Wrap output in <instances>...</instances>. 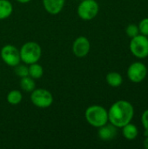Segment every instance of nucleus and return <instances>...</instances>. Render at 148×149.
Here are the masks:
<instances>
[{
    "label": "nucleus",
    "mask_w": 148,
    "mask_h": 149,
    "mask_svg": "<svg viewBox=\"0 0 148 149\" xmlns=\"http://www.w3.org/2000/svg\"><path fill=\"white\" fill-rule=\"evenodd\" d=\"M147 69L141 62H135L132 64L127 70V76L129 79L134 83H140L146 78Z\"/></svg>",
    "instance_id": "6e6552de"
},
{
    "label": "nucleus",
    "mask_w": 148,
    "mask_h": 149,
    "mask_svg": "<svg viewBox=\"0 0 148 149\" xmlns=\"http://www.w3.org/2000/svg\"><path fill=\"white\" fill-rule=\"evenodd\" d=\"M20 58L24 64L31 65L38 62L42 55L41 46L34 41L24 43L19 50Z\"/></svg>",
    "instance_id": "7ed1b4c3"
},
{
    "label": "nucleus",
    "mask_w": 148,
    "mask_h": 149,
    "mask_svg": "<svg viewBox=\"0 0 148 149\" xmlns=\"http://www.w3.org/2000/svg\"><path fill=\"white\" fill-rule=\"evenodd\" d=\"M6 100L9 104L16 106V105H18L22 101L23 94L19 90H12L7 94Z\"/></svg>",
    "instance_id": "f3484780"
},
{
    "label": "nucleus",
    "mask_w": 148,
    "mask_h": 149,
    "mask_svg": "<svg viewBox=\"0 0 148 149\" xmlns=\"http://www.w3.org/2000/svg\"><path fill=\"white\" fill-rule=\"evenodd\" d=\"M28 68H29V76L34 79H40L44 74V69L42 65H40L38 62L29 65Z\"/></svg>",
    "instance_id": "2eb2a0df"
},
{
    "label": "nucleus",
    "mask_w": 148,
    "mask_h": 149,
    "mask_svg": "<svg viewBox=\"0 0 148 149\" xmlns=\"http://www.w3.org/2000/svg\"><path fill=\"white\" fill-rule=\"evenodd\" d=\"M18 3H29L31 0H17Z\"/></svg>",
    "instance_id": "5701e85b"
},
{
    "label": "nucleus",
    "mask_w": 148,
    "mask_h": 149,
    "mask_svg": "<svg viewBox=\"0 0 148 149\" xmlns=\"http://www.w3.org/2000/svg\"><path fill=\"white\" fill-rule=\"evenodd\" d=\"M65 3V0H43L44 10L51 15H57L61 12Z\"/></svg>",
    "instance_id": "9d476101"
},
{
    "label": "nucleus",
    "mask_w": 148,
    "mask_h": 149,
    "mask_svg": "<svg viewBox=\"0 0 148 149\" xmlns=\"http://www.w3.org/2000/svg\"><path fill=\"white\" fill-rule=\"evenodd\" d=\"M99 128V129L98 132V135H99V139L104 141H109L114 139L115 136L117 135L116 127L113 126V124L107 125V123H106V125H104Z\"/></svg>",
    "instance_id": "9b49d317"
},
{
    "label": "nucleus",
    "mask_w": 148,
    "mask_h": 149,
    "mask_svg": "<svg viewBox=\"0 0 148 149\" xmlns=\"http://www.w3.org/2000/svg\"><path fill=\"white\" fill-rule=\"evenodd\" d=\"M106 82L108 83L109 86L113 87H118L122 84L123 79H122V76L119 72H112L106 75Z\"/></svg>",
    "instance_id": "4468645a"
},
{
    "label": "nucleus",
    "mask_w": 148,
    "mask_h": 149,
    "mask_svg": "<svg viewBox=\"0 0 148 149\" xmlns=\"http://www.w3.org/2000/svg\"><path fill=\"white\" fill-rule=\"evenodd\" d=\"M130 50L132 53L139 58H144L147 57L148 38L145 35H137L132 38Z\"/></svg>",
    "instance_id": "423d86ee"
},
{
    "label": "nucleus",
    "mask_w": 148,
    "mask_h": 149,
    "mask_svg": "<svg viewBox=\"0 0 148 149\" xmlns=\"http://www.w3.org/2000/svg\"><path fill=\"white\" fill-rule=\"evenodd\" d=\"M31 100L32 104L38 108H47L52 105L53 96L51 93L46 89L35 88L31 93Z\"/></svg>",
    "instance_id": "20e7f679"
},
{
    "label": "nucleus",
    "mask_w": 148,
    "mask_h": 149,
    "mask_svg": "<svg viewBox=\"0 0 148 149\" xmlns=\"http://www.w3.org/2000/svg\"><path fill=\"white\" fill-rule=\"evenodd\" d=\"M91 49L90 41L86 37L80 36L75 39L72 45V52L74 55L78 58H84L85 57Z\"/></svg>",
    "instance_id": "1a4fd4ad"
},
{
    "label": "nucleus",
    "mask_w": 148,
    "mask_h": 149,
    "mask_svg": "<svg viewBox=\"0 0 148 149\" xmlns=\"http://www.w3.org/2000/svg\"><path fill=\"white\" fill-rule=\"evenodd\" d=\"M12 11L13 6L9 0H0V20L8 18Z\"/></svg>",
    "instance_id": "f8f14e48"
},
{
    "label": "nucleus",
    "mask_w": 148,
    "mask_h": 149,
    "mask_svg": "<svg viewBox=\"0 0 148 149\" xmlns=\"http://www.w3.org/2000/svg\"><path fill=\"white\" fill-rule=\"evenodd\" d=\"M123 135L127 140H134L138 136V129L133 124L128 123L123 127Z\"/></svg>",
    "instance_id": "dca6fc26"
},
{
    "label": "nucleus",
    "mask_w": 148,
    "mask_h": 149,
    "mask_svg": "<svg viewBox=\"0 0 148 149\" xmlns=\"http://www.w3.org/2000/svg\"><path fill=\"white\" fill-rule=\"evenodd\" d=\"M20 87L26 93H31L36 88L35 79L30 76L21 78L20 79Z\"/></svg>",
    "instance_id": "ddd939ff"
},
{
    "label": "nucleus",
    "mask_w": 148,
    "mask_h": 149,
    "mask_svg": "<svg viewBox=\"0 0 148 149\" xmlns=\"http://www.w3.org/2000/svg\"><path fill=\"white\" fill-rule=\"evenodd\" d=\"M141 121H142V124H143L146 131L148 132V109L143 113L142 117H141Z\"/></svg>",
    "instance_id": "412c9836"
},
{
    "label": "nucleus",
    "mask_w": 148,
    "mask_h": 149,
    "mask_svg": "<svg viewBox=\"0 0 148 149\" xmlns=\"http://www.w3.org/2000/svg\"><path fill=\"white\" fill-rule=\"evenodd\" d=\"M99 3L95 0H81L78 6L79 17L85 21L93 19L99 13Z\"/></svg>",
    "instance_id": "39448f33"
},
{
    "label": "nucleus",
    "mask_w": 148,
    "mask_h": 149,
    "mask_svg": "<svg viewBox=\"0 0 148 149\" xmlns=\"http://www.w3.org/2000/svg\"><path fill=\"white\" fill-rule=\"evenodd\" d=\"M144 146H145V148L147 149H148V135L147 137V139L145 140V141H144Z\"/></svg>",
    "instance_id": "4be33fe9"
},
{
    "label": "nucleus",
    "mask_w": 148,
    "mask_h": 149,
    "mask_svg": "<svg viewBox=\"0 0 148 149\" xmlns=\"http://www.w3.org/2000/svg\"><path fill=\"white\" fill-rule=\"evenodd\" d=\"M2 60L9 66L14 67L21 63L19 50L12 45H5L0 52Z\"/></svg>",
    "instance_id": "0eeeda50"
},
{
    "label": "nucleus",
    "mask_w": 148,
    "mask_h": 149,
    "mask_svg": "<svg viewBox=\"0 0 148 149\" xmlns=\"http://www.w3.org/2000/svg\"><path fill=\"white\" fill-rule=\"evenodd\" d=\"M126 31V34H127L128 37L133 38V37L138 35V33H139V27H137V25H135V24H129L127 26Z\"/></svg>",
    "instance_id": "6ab92c4d"
},
{
    "label": "nucleus",
    "mask_w": 148,
    "mask_h": 149,
    "mask_svg": "<svg viewBox=\"0 0 148 149\" xmlns=\"http://www.w3.org/2000/svg\"><path fill=\"white\" fill-rule=\"evenodd\" d=\"M14 72L19 78H24L29 76V68L26 64L19 63L16 66H14Z\"/></svg>",
    "instance_id": "a211bd4d"
},
{
    "label": "nucleus",
    "mask_w": 148,
    "mask_h": 149,
    "mask_svg": "<svg viewBox=\"0 0 148 149\" xmlns=\"http://www.w3.org/2000/svg\"><path fill=\"white\" fill-rule=\"evenodd\" d=\"M86 121L94 127H100L108 122V112L105 107L93 105L89 107L85 113Z\"/></svg>",
    "instance_id": "f03ea898"
},
{
    "label": "nucleus",
    "mask_w": 148,
    "mask_h": 149,
    "mask_svg": "<svg viewBox=\"0 0 148 149\" xmlns=\"http://www.w3.org/2000/svg\"><path fill=\"white\" fill-rule=\"evenodd\" d=\"M134 110L132 104L126 100H119L112 105L108 112V120L116 127H123L130 123Z\"/></svg>",
    "instance_id": "f257e3e1"
},
{
    "label": "nucleus",
    "mask_w": 148,
    "mask_h": 149,
    "mask_svg": "<svg viewBox=\"0 0 148 149\" xmlns=\"http://www.w3.org/2000/svg\"><path fill=\"white\" fill-rule=\"evenodd\" d=\"M139 31L145 36L148 35V18H144L140 21L139 25Z\"/></svg>",
    "instance_id": "aec40b11"
}]
</instances>
